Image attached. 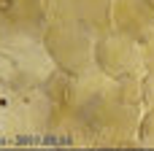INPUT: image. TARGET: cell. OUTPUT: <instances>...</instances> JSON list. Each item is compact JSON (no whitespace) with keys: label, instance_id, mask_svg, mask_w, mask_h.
<instances>
[{"label":"cell","instance_id":"7","mask_svg":"<svg viewBox=\"0 0 154 151\" xmlns=\"http://www.w3.org/2000/svg\"><path fill=\"white\" fill-rule=\"evenodd\" d=\"M116 92V78L108 76L100 68H89L84 73L68 76V89H65V103L76 111H87L103 97Z\"/></svg>","mask_w":154,"mask_h":151},{"label":"cell","instance_id":"8","mask_svg":"<svg viewBox=\"0 0 154 151\" xmlns=\"http://www.w3.org/2000/svg\"><path fill=\"white\" fill-rule=\"evenodd\" d=\"M111 30L138 38L141 43L154 38V3L152 0H114Z\"/></svg>","mask_w":154,"mask_h":151},{"label":"cell","instance_id":"6","mask_svg":"<svg viewBox=\"0 0 154 151\" xmlns=\"http://www.w3.org/2000/svg\"><path fill=\"white\" fill-rule=\"evenodd\" d=\"M114 0H49V22H76L95 32L111 30Z\"/></svg>","mask_w":154,"mask_h":151},{"label":"cell","instance_id":"1","mask_svg":"<svg viewBox=\"0 0 154 151\" xmlns=\"http://www.w3.org/2000/svg\"><path fill=\"white\" fill-rule=\"evenodd\" d=\"M57 70L43 38L0 35V84L11 89H38Z\"/></svg>","mask_w":154,"mask_h":151},{"label":"cell","instance_id":"9","mask_svg":"<svg viewBox=\"0 0 154 151\" xmlns=\"http://www.w3.org/2000/svg\"><path fill=\"white\" fill-rule=\"evenodd\" d=\"M146 46V108H154V38L143 43Z\"/></svg>","mask_w":154,"mask_h":151},{"label":"cell","instance_id":"5","mask_svg":"<svg viewBox=\"0 0 154 151\" xmlns=\"http://www.w3.org/2000/svg\"><path fill=\"white\" fill-rule=\"evenodd\" d=\"M49 24V0H0V35L43 38Z\"/></svg>","mask_w":154,"mask_h":151},{"label":"cell","instance_id":"2","mask_svg":"<svg viewBox=\"0 0 154 151\" xmlns=\"http://www.w3.org/2000/svg\"><path fill=\"white\" fill-rule=\"evenodd\" d=\"M81 113L87 116L89 127L95 130L97 146H141L138 130H141L146 105L125 103L114 92Z\"/></svg>","mask_w":154,"mask_h":151},{"label":"cell","instance_id":"4","mask_svg":"<svg viewBox=\"0 0 154 151\" xmlns=\"http://www.w3.org/2000/svg\"><path fill=\"white\" fill-rule=\"evenodd\" d=\"M95 62L114 78L122 76H146V46L119 30H106L97 35Z\"/></svg>","mask_w":154,"mask_h":151},{"label":"cell","instance_id":"10","mask_svg":"<svg viewBox=\"0 0 154 151\" xmlns=\"http://www.w3.org/2000/svg\"><path fill=\"white\" fill-rule=\"evenodd\" d=\"M138 138H141V146L154 149V108H146L143 122H141V130H138Z\"/></svg>","mask_w":154,"mask_h":151},{"label":"cell","instance_id":"11","mask_svg":"<svg viewBox=\"0 0 154 151\" xmlns=\"http://www.w3.org/2000/svg\"><path fill=\"white\" fill-rule=\"evenodd\" d=\"M0 92H3V84H0Z\"/></svg>","mask_w":154,"mask_h":151},{"label":"cell","instance_id":"3","mask_svg":"<svg viewBox=\"0 0 154 151\" xmlns=\"http://www.w3.org/2000/svg\"><path fill=\"white\" fill-rule=\"evenodd\" d=\"M97 35L100 32H95L92 27L76 22H49L43 30V46L60 70L76 76L89 68H97L95 62Z\"/></svg>","mask_w":154,"mask_h":151}]
</instances>
